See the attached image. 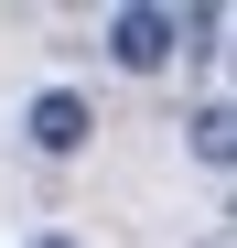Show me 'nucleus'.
Wrapping results in <instances>:
<instances>
[{
	"mask_svg": "<svg viewBox=\"0 0 237 248\" xmlns=\"http://www.w3.org/2000/svg\"><path fill=\"white\" fill-rule=\"evenodd\" d=\"M97 44L118 76H162L183 54V11H162V0H118V11H97Z\"/></svg>",
	"mask_w": 237,
	"mask_h": 248,
	"instance_id": "obj_1",
	"label": "nucleus"
},
{
	"mask_svg": "<svg viewBox=\"0 0 237 248\" xmlns=\"http://www.w3.org/2000/svg\"><path fill=\"white\" fill-rule=\"evenodd\" d=\"M183 54H205V65L226 54V11H216V0H205V11H183Z\"/></svg>",
	"mask_w": 237,
	"mask_h": 248,
	"instance_id": "obj_4",
	"label": "nucleus"
},
{
	"mask_svg": "<svg viewBox=\"0 0 237 248\" xmlns=\"http://www.w3.org/2000/svg\"><path fill=\"white\" fill-rule=\"evenodd\" d=\"M22 248H87V237H75V227H32Z\"/></svg>",
	"mask_w": 237,
	"mask_h": 248,
	"instance_id": "obj_5",
	"label": "nucleus"
},
{
	"mask_svg": "<svg viewBox=\"0 0 237 248\" xmlns=\"http://www.w3.org/2000/svg\"><path fill=\"white\" fill-rule=\"evenodd\" d=\"M22 140L44 151V162H75V151L97 140V108H87V87H44V97L22 108Z\"/></svg>",
	"mask_w": 237,
	"mask_h": 248,
	"instance_id": "obj_2",
	"label": "nucleus"
},
{
	"mask_svg": "<svg viewBox=\"0 0 237 248\" xmlns=\"http://www.w3.org/2000/svg\"><path fill=\"white\" fill-rule=\"evenodd\" d=\"M183 140H194V162H205V173H226V162H237V108H226V97H205V108L183 119Z\"/></svg>",
	"mask_w": 237,
	"mask_h": 248,
	"instance_id": "obj_3",
	"label": "nucleus"
}]
</instances>
